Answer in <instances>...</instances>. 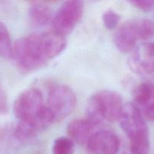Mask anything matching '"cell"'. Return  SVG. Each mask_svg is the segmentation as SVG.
<instances>
[{"instance_id": "cell-1", "label": "cell", "mask_w": 154, "mask_h": 154, "mask_svg": "<svg viewBox=\"0 0 154 154\" xmlns=\"http://www.w3.org/2000/svg\"><path fill=\"white\" fill-rule=\"evenodd\" d=\"M21 71L31 72L39 69L51 60L42 33L18 38L12 49V57Z\"/></svg>"}, {"instance_id": "cell-2", "label": "cell", "mask_w": 154, "mask_h": 154, "mask_svg": "<svg viewBox=\"0 0 154 154\" xmlns=\"http://www.w3.org/2000/svg\"><path fill=\"white\" fill-rule=\"evenodd\" d=\"M121 128L128 138V149L134 154H148L149 131L145 118L132 102L124 104L119 119Z\"/></svg>"}, {"instance_id": "cell-3", "label": "cell", "mask_w": 154, "mask_h": 154, "mask_svg": "<svg viewBox=\"0 0 154 154\" xmlns=\"http://www.w3.org/2000/svg\"><path fill=\"white\" fill-rule=\"evenodd\" d=\"M124 104L120 95L113 90H103L94 93L86 106L87 119L96 126L119 120Z\"/></svg>"}, {"instance_id": "cell-4", "label": "cell", "mask_w": 154, "mask_h": 154, "mask_svg": "<svg viewBox=\"0 0 154 154\" xmlns=\"http://www.w3.org/2000/svg\"><path fill=\"white\" fill-rule=\"evenodd\" d=\"M153 35V22L146 18H137L119 26L115 32L113 40L121 52L128 53L136 48L138 41H146Z\"/></svg>"}, {"instance_id": "cell-5", "label": "cell", "mask_w": 154, "mask_h": 154, "mask_svg": "<svg viewBox=\"0 0 154 154\" xmlns=\"http://www.w3.org/2000/svg\"><path fill=\"white\" fill-rule=\"evenodd\" d=\"M75 95L70 87L63 84H55L50 87L46 107L54 122L69 116L75 108Z\"/></svg>"}, {"instance_id": "cell-6", "label": "cell", "mask_w": 154, "mask_h": 154, "mask_svg": "<svg viewBox=\"0 0 154 154\" xmlns=\"http://www.w3.org/2000/svg\"><path fill=\"white\" fill-rule=\"evenodd\" d=\"M83 8V2L78 0H69L62 3L53 15V31L63 36L72 32L82 17Z\"/></svg>"}, {"instance_id": "cell-7", "label": "cell", "mask_w": 154, "mask_h": 154, "mask_svg": "<svg viewBox=\"0 0 154 154\" xmlns=\"http://www.w3.org/2000/svg\"><path fill=\"white\" fill-rule=\"evenodd\" d=\"M46 105L44 103L42 93L36 88L23 91L14 102L13 111L19 120H28L35 118L42 112Z\"/></svg>"}, {"instance_id": "cell-8", "label": "cell", "mask_w": 154, "mask_h": 154, "mask_svg": "<svg viewBox=\"0 0 154 154\" xmlns=\"http://www.w3.org/2000/svg\"><path fill=\"white\" fill-rule=\"evenodd\" d=\"M130 69L139 75L154 73V43L143 42L137 45L128 57Z\"/></svg>"}, {"instance_id": "cell-9", "label": "cell", "mask_w": 154, "mask_h": 154, "mask_svg": "<svg viewBox=\"0 0 154 154\" xmlns=\"http://www.w3.org/2000/svg\"><path fill=\"white\" fill-rule=\"evenodd\" d=\"M89 154H117L120 150V140L110 130L95 132L86 144Z\"/></svg>"}, {"instance_id": "cell-10", "label": "cell", "mask_w": 154, "mask_h": 154, "mask_svg": "<svg viewBox=\"0 0 154 154\" xmlns=\"http://www.w3.org/2000/svg\"><path fill=\"white\" fill-rule=\"evenodd\" d=\"M133 102L145 119L154 122V84L142 82L133 90Z\"/></svg>"}, {"instance_id": "cell-11", "label": "cell", "mask_w": 154, "mask_h": 154, "mask_svg": "<svg viewBox=\"0 0 154 154\" xmlns=\"http://www.w3.org/2000/svg\"><path fill=\"white\" fill-rule=\"evenodd\" d=\"M96 125L86 119H75L69 122L67 126L68 138L74 143L86 144L93 133Z\"/></svg>"}, {"instance_id": "cell-12", "label": "cell", "mask_w": 154, "mask_h": 154, "mask_svg": "<svg viewBox=\"0 0 154 154\" xmlns=\"http://www.w3.org/2000/svg\"><path fill=\"white\" fill-rule=\"evenodd\" d=\"M30 23L35 27H43L52 20L51 10L48 5L42 3H33L29 8Z\"/></svg>"}, {"instance_id": "cell-13", "label": "cell", "mask_w": 154, "mask_h": 154, "mask_svg": "<svg viewBox=\"0 0 154 154\" xmlns=\"http://www.w3.org/2000/svg\"><path fill=\"white\" fill-rule=\"evenodd\" d=\"M13 45L7 27L0 21V56L5 59L12 57Z\"/></svg>"}, {"instance_id": "cell-14", "label": "cell", "mask_w": 154, "mask_h": 154, "mask_svg": "<svg viewBox=\"0 0 154 154\" xmlns=\"http://www.w3.org/2000/svg\"><path fill=\"white\" fill-rule=\"evenodd\" d=\"M74 150V142L68 137L60 136L53 143L52 154H73Z\"/></svg>"}, {"instance_id": "cell-15", "label": "cell", "mask_w": 154, "mask_h": 154, "mask_svg": "<svg viewBox=\"0 0 154 154\" xmlns=\"http://www.w3.org/2000/svg\"><path fill=\"white\" fill-rule=\"evenodd\" d=\"M103 23L108 29L116 28L120 20V15L113 10H107L103 14Z\"/></svg>"}, {"instance_id": "cell-16", "label": "cell", "mask_w": 154, "mask_h": 154, "mask_svg": "<svg viewBox=\"0 0 154 154\" xmlns=\"http://www.w3.org/2000/svg\"><path fill=\"white\" fill-rule=\"evenodd\" d=\"M130 4L132 5L134 7L143 11H149L153 8L154 1L150 0H135V1H131Z\"/></svg>"}, {"instance_id": "cell-17", "label": "cell", "mask_w": 154, "mask_h": 154, "mask_svg": "<svg viewBox=\"0 0 154 154\" xmlns=\"http://www.w3.org/2000/svg\"><path fill=\"white\" fill-rule=\"evenodd\" d=\"M8 103L6 96L2 90H0V115L5 114L7 112Z\"/></svg>"}, {"instance_id": "cell-18", "label": "cell", "mask_w": 154, "mask_h": 154, "mask_svg": "<svg viewBox=\"0 0 154 154\" xmlns=\"http://www.w3.org/2000/svg\"><path fill=\"white\" fill-rule=\"evenodd\" d=\"M117 154H134V153H131V152L130 151V150H129V149H128V148H127L126 150H122V151H120V150H119V151L118 152Z\"/></svg>"}, {"instance_id": "cell-19", "label": "cell", "mask_w": 154, "mask_h": 154, "mask_svg": "<svg viewBox=\"0 0 154 154\" xmlns=\"http://www.w3.org/2000/svg\"><path fill=\"white\" fill-rule=\"evenodd\" d=\"M0 90H1V88H0Z\"/></svg>"}]
</instances>
